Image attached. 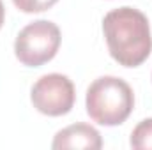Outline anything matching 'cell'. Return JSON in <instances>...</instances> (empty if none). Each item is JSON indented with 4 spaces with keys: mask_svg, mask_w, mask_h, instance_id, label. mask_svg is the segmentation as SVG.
Listing matches in <instances>:
<instances>
[{
    "mask_svg": "<svg viewBox=\"0 0 152 150\" xmlns=\"http://www.w3.org/2000/svg\"><path fill=\"white\" fill-rule=\"evenodd\" d=\"M112 58L124 67L142 66L152 51V36L147 16L133 7H118L110 11L103 20Z\"/></svg>",
    "mask_w": 152,
    "mask_h": 150,
    "instance_id": "1",
    "label": "cell"
},
{
    "mask_svg": "<svg viewBox=\"0 0 152 150\" xmlns=\"http://www.w3.org/2000/svg\"><path fill=\"white\" fill-rule=\"evenodd\" d=\"M85 103L94 122L112 127L127 120L134 106V94L124 79L101 76L88 87Z\"/></svg>",
    "mask_w": 152,
    "mask_h": 150,
    "instance_id": "2",
    "label": "cell"
},
{
    "mask_svg": "<svg viewBox=\"0 0 152 150\" xmlns=\"http://www.w3.org/2000/svg\"><path fill=\"white\" fill-rule=\"evenodd\" d=\"M60 28L48 20H37L23 27L14 41L16 58L28 67L50 62L60 46Z\"/></svg>",
    "mask_w": 152,
    "mask_h": 150,
    "instance_id": "3",
    "label": "cell"
},
{
    "mask_svg": "<svg viewBox=\"0 0 152 150\" xmlns=\"http://www.w3.org/2000/svg\"><path fill=\"white\" fill-rule=\"evenodd\" d=\"M30 99L39 113L48 117H60L69 113L75 106V85L66 74H44L34 83Z\"/></svg>",
    "mask_w": 152,
    "mask_h": 150,
    "instance_id": "4",
    "label": "cell"
},
{
    "mask_svg": "<svg viewBox=\"0 0 152 150\" xmlns=\"http://www.w3.org/2000/svg\"><path fill=\"white\" fill-rule=\"evenodd\" d=\"M51 147L55 150L62 149H88L99 150L103 147L101 134L96 127L88 124H73L62 131H58L53 138Z\"/></svg>",
    "mask_w": 152,
    "mask_h": 150,
    "instance_id": "5",
    "label": "cell"
},
{
    "mask_svg": "<svg viewBox=\"0 0 152 150\" xmlns=\"http://www.w3.org/2000/svg\"><path fill=\"white\" fill-rule=\"evenodd\" d=\"M131 147L136 150H152V118L142 120L133 129Z\"/></svg>",
    "mask_w": 152,
    "mask_h": 150,
    "instance_id": "6",
    "label": "cell"
},
{
    "mask_svg": "<svg viewBox=\"0 0 152 150\" xmlns=\"http://www.w3.org/2000/svg\"><path fill=\"white\" fill-rule=\"evenodd\" d=\"M12 2L23 12H41L53 7L58 0H12Z\"/></svg>",
    "mask_w": 152,
    "mask_h": 150,
    "instance_id": "7",
    "label": "cell"
},
{
    "mask_svg": "<svg viewBox=\"0 0 152 150\" xmlns=\"http://www.w3.org/2000/svg\"><path fill=\"white\" fill-rule=\"evenodd\" d=\"M4 16H5V9H4V4L0 0V28H2V23H4Z\"/></svg>",
    "mask_w": 152,
    "mask_h": 150,
    "instance_id": "8",
    "label": "cell"
}]
</instances>
